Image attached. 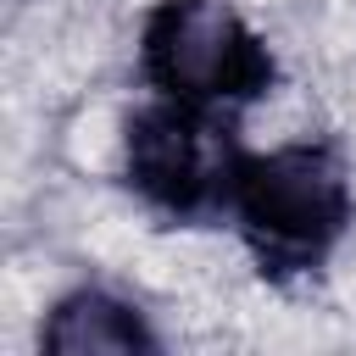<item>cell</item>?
I'll use <instances>...</instances> for the list:
<instances>
[{"label": "cell", "mask_w": 356, "mask_h": 356, "mask_svg": "<svg viewBox=\"0 0 356 356\" xmlns=\"http://www.w3.org/2000/svg\"><path fill=\"white\" fill-rule=\"evenodd\" d=\"M222 217L267 284H295L323 273L345 245L356 222V184L345 156L323 139L245 150Z\"/></svg>", "instance_id": "6da1fadb"}, {"label": "cell", "mask_w": 356, "mask_h": 356, "mask_svg": "<svg viewBox=\"0 0 356 356\" xmlns=\"http://www.w3.org/2000/svg\"><path fill=\"white\" fill-rule=\"evenodd\" d=\"M139 78L184 106L245 111L278 89V56L234 0H156L139 22Z\"/></svg>", "instance_id": "7a4b0ae2"}, {"label": "cell", "mask_w": 356, "mask_h": 356, "mask_svg": "<svg viewBox=\"0 0 356 356\" xmlns=\"http://www.w3.org/2000/svg\"><path fill=\"white\" fill-rule=\"evenodd\" d=\"M239 156L245 145H239L234 111L150 95L122 122V184L172 222L222 217Z\"/></svg>", "instance_id": "3957f363"}, {"label": "cell", "mask_w": 356, "mask_h": 356, "mask_svg": "<svg viewBox=\"0 0 356 356\" xmlns=\"http://www.w3.org/2000/svg\"><path fill=\"white\" fill-rule=\"evenodd\" d=\"M39 350H50V356H156L161 334L139 300H128L106 284H78L44 312Z\"/></svg>", "instance_id": "277c9868"}]
</instances>
